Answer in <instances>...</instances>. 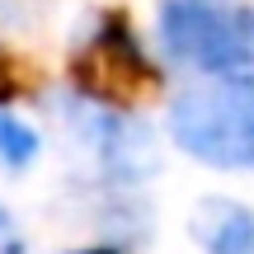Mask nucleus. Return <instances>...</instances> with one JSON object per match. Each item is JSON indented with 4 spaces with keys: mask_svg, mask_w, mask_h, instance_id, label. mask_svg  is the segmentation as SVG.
<instances>
[{
    "mask_svg": "<svg viewBox=\"0 0 254 254\" xmlns=\"http://www.w3.org/2000/svg\"><path fill=\"white\" fill-rule=\"evenodd\" d=\"M160 43L174 62L212 80H254V5L240 0H165Z\"/></svg>",
    "mask_w": 254,
    "mask_h": 254,
    "instance_id": "1",
    "label": "nucleus"
},
{
    "mask_svg": "<svg viewBox=\"0 0 254 254\" xmlns=\"http://www.w3.org/2000/svg\"><path fill=\"white\" fill-rule=\"evenodd\" d=\"M170 136L212 170H254V80H207L170 104Z\"/></svg>",
    "mask_w": 254,
    "mask_h": 254,
    "instance_id": "2",
    "label": "nucleus"
},
{
    "mask_svg": "<svg viewBox=\"0 0 254 254\" xmlns=\"http://www.w3.org/2000/svg\"><path fill=\"white\" fill-rule=\"evenodd\" d=\"M71 80L80 94L99 104H136L141 94L155 90V66L141 52L136 33L127 28L123 14H104L99 28L80 43V52L71 57Z\"/></svg>",
    "mask_w": 254,
    "mask_h": 254,
    "instance_id": "3",
    "label": "nucleus"
},
{
    "mask_svg": "<svg viewBox=\"0 0 254 254\" xmlns=\"http://www.w3.org/2000/svg\"><path fill=\"white\" fill-rule=\"evenodd\" d=\"M193 240L207 254H254V212L231 198H207L193 212Z\"/></svg>",
    "mask_w": 254,
    "mask_h": 254,
    "instance_id": "4",
    "label": "nucleus"
},
{
    "mask_svg": "<svg viewBox=\"0 0 254 254\" xmlns=\"http://www.w3.org/2000/svg\"><path fill=\"white\" fill-rule=\"evenodd\" d=\"M38 155V132L28 123L9 118V113H0V165L5 170H28Z\"/></svg>",
    "mask_w": 254,
    "mask_h": 254,
    "instance_id": "5",
    "label": "nucleus"
},
{
    "mask_svg": "<svg viewBox=\"0 0 254 254\" xmlns=\"http://www.w3.org/2000/svg\"><path fill=\"white\" fill-rule=\"evenodd\" d=\"M14 94H19V71H14V62L0 52V104L14 99Z\"/></svg>",
    "mask_w": 254,
    "mask_h": 254,
    "instance_id": "6",
    "label": "nucleus"
},
{
    "mask_svg": "<svg viewBox=\"0 0 254 254\" xmlns=\"http://www.w3.org/2000/svg\"><path fill=\"white\" fill-rule=\"evenodd\" d=\"M0 250H5V254L19 250V240H14V217H9L5 207H0Z\"/></svg>",
    "mask_w": 254,
    "mask_h": 254,
    "instance_id": "7",
    "label": "nucleus"
},
{
    "mask_svg": "<svg viewBox=\"0 0 254 254\" xmlns=\"http://www.w3.org/2000/svg\"><path fill=\"white\" fill-rule=\"evenodd\" d=\"M80 254H118V250H80Z\"/></svg>",
    "mask_w": 254,
    "mask_h": 254,
    "instance_id": "8",
    "label": "nucleus"
}]
</instances>
